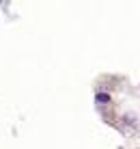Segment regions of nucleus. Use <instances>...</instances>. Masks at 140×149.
Wrapping results in <instances>:
<instances>
[{
	"label": "nucleus",
	"mask_w": 140,
	"mask_h": 149,
	"mask_svg": "<svg viewBox=\"0 0 140 149\" xmlns=\"http://www.w3.org/2000/svg\"><path fill=\"white\" fill-rule=\"evenodd\" d=\"M108 100H110L108 95H97V102H108Z\"/></svg>",
	"instance_id": "obj_1"
}]
</instances>
